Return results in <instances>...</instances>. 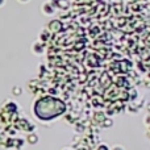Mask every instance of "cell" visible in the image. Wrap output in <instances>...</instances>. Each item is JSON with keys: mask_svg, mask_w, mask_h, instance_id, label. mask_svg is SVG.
Instances as JSON below:
<instances>
[{"mask_svg": "<svg viewBox=\"0 0 150 150\" xmlns=\"http://www.w3.org/2000/svg\"><path fill=\"white\" fill-rule=\"evenodd\" d=\"M21 1H29V0H21Z\"/></svg>", "mask_w": 150, "mask_h": 150, "instance_id": "4", "label": "cell"}, {"mask_svg": "<svg viewBox=\"0 0 150 150\" xmlns=\"http://www.w3.org/2000/svg\"><path fill=\"white\" fill-rule=\"evenodd\" d=\"M98 150H108V148H107L105 145H101V146H100V148H99Z\"/></svg>", "mask_w": 150, "mask_h": 150, "instance_id": "3", "label": "cell"}, {"mask_svg": "<svg viewBox=\"0 0 150 150\" xmlns=\"http://www.w3.org/2000/svg\"><path fill=\"white\" fill-rule=\"evenodd\" d=\"M44 8H45L44 12H45V13H49V15H53V13L55 12L54 7H52L50 4H45V5H44Z\"/></svg>", "mask_w": 150, "mask_h": 150, "instance_id": "1", "label": "cell"}, {"mask_svg": "<svg viewBox=\"0 0 150 150\" xmlns=\"http://www.w3.org/2000/svg\"><path fill=\"white\" fill-rule=\"evenodd\" d=\"M111 150H124V149H122L121 146H119V145H117V146H113V148H112Z\"/></svg>", "mask_w": 150, "mask_h": 150, "instance_id": "2", "label": "cell"}]
</instances>
